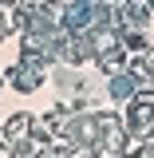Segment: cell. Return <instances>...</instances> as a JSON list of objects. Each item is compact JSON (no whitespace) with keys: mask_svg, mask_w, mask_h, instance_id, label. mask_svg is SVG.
<instances>
[{"mask_svg":"<svg viewBox=\"0 0 154 158\" xmlns=\"http://www.w3.org/2000/svg\"><path fill=\"white\" fill-rule=\"evenodd\" d=\"M127 127H131V135H150L154 131V91L135 95L131 115H127Z\"/></svg>","mask_w":154,"mask_h":158,"instance_id":"obj_1","label":"cell"},{"mask_svg":"<svg viewBox=\"0 0 154 158\" xmlns=\"http://www.w3.org/2000/svg\"><path fill=\"white\" fill-rule=\"evenodd\" d=\"M44 75L48 71H40V67H32V63H12L8 71H4V79L16 87V91H24V95H32V91H40V83H44Z\"/></svg>","mask_w":154,"mask_h":158,"instance_id":"obj_2","label":"cell"},{"mask_svg":"<svg viewBox=\"0 0 154 158\" xmlns=\"http://www.w3.org/2000/svg\"><path fill=\"white\" fill-rule=\"evenodd\" d=\"M4 135L8 138H28L32 135V115H28V111H16V115L4 123Z\"/></svg>","mask_w":154,"mask_h":158,"instance_id":"obj_3","label":"cell"},{"mask_svg":"<svg viewBox=\"0 0 154 158\" xmlns=\"http://www.w3.org/2000/svg\"><path fill=\"white\" fill-rule=\"evenodd\" d=\"M0 158H8V154H0Z\"/></svg>","mask_w":154,"mask_h":158,"instance_id":"obj_4","label":"cell"}]
</instances>
